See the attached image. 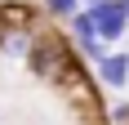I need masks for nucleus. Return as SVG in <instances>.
I'll return each instance as SVG.
<instances>
[{"label": "nucleus", "instance_id": "obj_1", "mask_svg": "<svg viewBox=\"0 0 129 125\" xmlns=\"http://www.w3.org/2000/svg\"><path fill=\"white\" fill-rule=\"evenodd\" d=\"M67 54H71V40H62L58 31H36V40H31V54H27V72L36 76V80H49V85H58Z\"/></svg>", "mask_w": 129, "mask_h": 125}, {"label": "nucleus", "instance_id": "obj_2", "mask_svg": "<svg viewBox=\"0 0 129 125\" xmlns=\"http://www.w3.org/2000/svg\"><path fill=\"white\" fill-rule=\"evenodd\" d=\"M89 13H93V27H98V40H103V45H116V40L129 31L125 0H98Z\"/></svg>", "mask_w": 129, "mask_h": 125}, {"label": "nucleus", "instance_id": "obj_3", "mask_svg": "<svg viewBox=\"0 0 129 125\" xmlns=\"http://www.w3.org/2000/svg\"><path fill=\"white\" fill-rule=\"evenodd\" d=\"M40 13L36 0H0V31H36Z\"/></svg>", "mask_w": 129, "mask_h": 125}, {"label": "nucleus", "instance_id": "obj_4", "mask_svg": "<svg viewBox=\"0 0 129 125\" xmlns=\"http://www.w3.org/2000/svg\"><path fill=\"white\" fill-rule=\"evenodd\" d=\"M93 76H98L107 89H125V85H129V54L111 49L103 62H98V67H93Z\"/></svg>", "mask_w": 129, "mask_h": 125}, {"label": "nucleus", "instance_id": "obj_5", "mask_svg": "<svg viewBox=\"0 0 129 125\" xmlns=\"http://www.w3.org/2000/svg\"><path fill=\"white\" fill-rule=\"evenodd\" d=\"M31 40H36V31H0V58H22L27 62Z\"/></svg>", "mask_w": 129, "mask_h": 125}, {"label": "nucleus", "instance_id": "obj_6", "mask_svg": "<svg viewBox=\"0 0 129 125\" xmlns=\"http://www.w3.org/2000/svg\"><path fill=\"white\" fill-rule=\"evenodd\" d=\"M40 9L49 13V18H62V23H71L80 13V0H40Z\"/></svg>", "mask_w": 129, "mask_h": 125}, {"label": "nucleus", "instance_id": "obj_7", "mask_svg": "<svg viewBox=\"0 0 129 125\" xmlns=\"http://www.w3.org/2000/svg\"><path fill=\"white\" fill-rule=\"evenodd\" d=\"M125 13H129V0H125Z\"/></svg>", "mask_w": 129, "mask_h": 125}]
</instances>
